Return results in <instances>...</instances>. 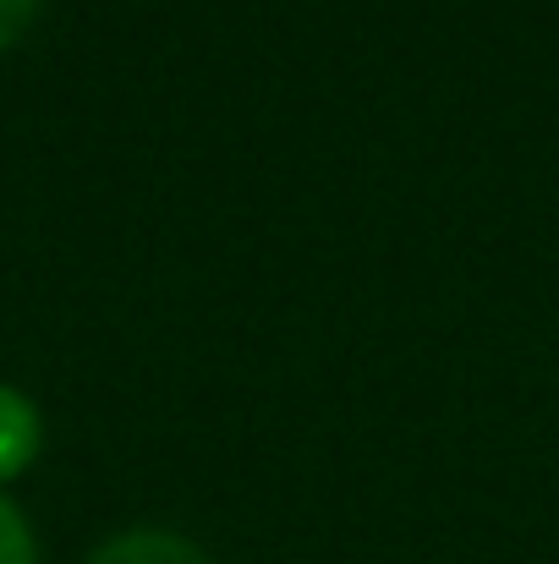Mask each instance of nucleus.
<instances>
[{
	"label": "nucleus",
	"instance_id": "obj_1",
	"mask_svg": "<svg viewBox=\"0 0 559 564\" xmlns=\"http://www.w3.org/2000/svg\"><path fill=\"white\" fill-rule=\"evenodd\" d=\"M39 444H44V422H39V405H33V400H28L22 389L0 383V482L22 477V471L33 466Z\"/></svg>",
	"mask_w": 559,
	"mask_h": 564
},
{
	"label": "nucleus",
	"instance_id": "obj_2",
	"mask_svg": "<svg viewBox=\"0 0 559 564\" xmlns=\"http://www.w3.org/2000/svg\"><path fill=\"white\" fill-rule=\"evenodd\" d=\"M88 564H214V560H208L197 543L176 538V532L143 527V532H121V538L99 543Z\"/></svg>",
	"mask_w": 559,
	"mask_h": 564
},
{
	"label": "nucleus",
	"instance_id": "obj_3",
	"mask_svg": "<svg viewBox=\"0 0 559 564\" xmlns=\"http://www.w3.org/2000/svg\"><path fill=\"white\" fill-rule=\"evenodd\" d=\"M0 564H33V532L6 494H0Z\"/></svg>",
	"mask_w": 559,
	"mask_h": 564
},
{
	"label": "nucleus",
	"instance_id": "obj_4",
	"mask_svg": "<svg viewBox=\"0 0 559 564\" xmlns=\"http://www.w3.org/2000/svg\"><path fill=\"white\" fill-rule=\"evenodd\" d=\"M39 17V0H0V50H11Z\"/></svg>",
	"mask_w": 559,
	"mask_h": 564
}]
</instances>
